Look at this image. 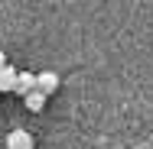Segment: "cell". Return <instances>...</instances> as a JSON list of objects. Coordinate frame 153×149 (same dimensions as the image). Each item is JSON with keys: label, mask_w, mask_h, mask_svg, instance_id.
Here are the masks:
<instances>
[{"label": "cell", "mask_w": 153, "mask_h": 149, "mask_svg": "<svg viewBox=\"0 0 153 149\" xmlns=\"http://www.w3.org/2000/svg\"><path fill=\"white\" fill-rule=\"evenodd\" d=\"M33 146H36V139H33V133H26V130L7 133V149H33Z\"/></svg>", "instance_id": "1"}, {"label": "cell", "mask_w": 153, "mask_h": 149, "mask_svg": "<svg viewBox=\"0 0 153 149\" xmlns=\"http://www.w3.org/2000/svg\"><path fill=\"white\" fill-rule=\"evenodd\" d=\"M56 88H59V75L56 71H42V75H36V91L39 94H56Z\"/></svg>", "instance_id": "2"}, {"label": "cell", "mask_w": 153, "mask_h": 149, "mask_svg": "<svg viewBox=\"0 0 153 149\" xmlns=\"http://www.w3.org/2000/svg\"><path fill=\"white\" fill-rule=\"evenodd\" d=\"M13 91L16 94H30V91H36V75H30V71H16V84H13Z\"/></svg>", "instance_id": "3"}, {"label": "cell", "mask_w": 153, "mask_h": 149, "mask_svg": "<svg viewBox=\"0 0 153 149\" xmlns=\"http://www.w3.org/2000/svg\"><path fill=\"white\" fill-rule=\"evenodd\" d=\"M23 101H26V110H33V114H39L46 107V94H39V91H30Z\"/></svg>", "instance_id": "4"}, {"label": "cell", "mask_w": 153, "mask_h": 149, "mask_svg": "<svg viewBox=\"0 0 153 149\" xmlns=\"http://www.w3.org/2000/svg\"><path fill=\"white\" fill-rule=\"evenodd\" d=\"M13 84H16V68H0V91H13Z\"/></svg>", "instance_id": "5"}, {"label": "cell", "mask_w": 153, "mask_h": 149, "mask_svg": "<svg viewBox=\"0 0 153 149\" xmlns=\"http://www.w3.org/2000/svg\"><path fill=\"white\" fill-rule=\"evenodd\" d=\"M0 68H7V59H3V49H0Z\"/></svg>", "instance_id": "6"}]
</instances>
